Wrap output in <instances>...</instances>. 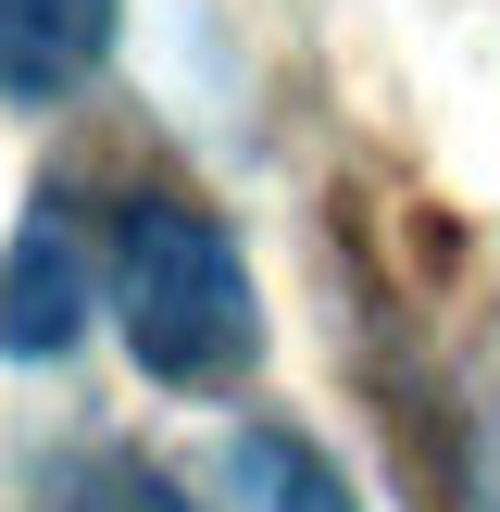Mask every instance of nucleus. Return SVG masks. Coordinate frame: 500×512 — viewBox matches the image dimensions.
Masks as SVG:
<instances>
[{
	"label": "nucleus",
	"mask_w": 500,
	"mask_h": 512,
	"mask_svg": "<svg viewBox=\"0 0 500 512\" xmlns=\"http://www.w3.org/2000/svg\"><path fill=\"white\" fill-rule=\"evenodd\" d=\"M50 512H188V500H175L150 463H125V450H88V463L50 475Z\"/></svg>",
	"instance_id": "obj_5"
},
{
	"label": "nucleus",
	"mask_w": 500,
	"mask_h": 512,
	"mask_svg": "<svg viewBox=\"0 0 500 512\" xmlns=\"http://www.w3.org/2000/svg\"><path fill=\"white\" fill-rule=\"evenodd\" d=\"M113 313H125L138 375H163V388H225L263 350V300H250L238 238L163 188L113 213Z\"/></svg>",
	"instance_id": "obj_1"
},
{
	"label": "nucleus",
	"mask_w": 500,
	"mask_h": 512,
	"mask_svg": "<svg viewBox=\"0 0 500 512\" xmlns=\"http://www.w3.org/2000/svg\"><path fill=\"white\" fill-rule=\"evenodd\" d=\"M213 488H225V512H350L338 463H325L313 438H288V425H238L225 463H213Z\"/></svg>",
	"instance_id": "obj_4"
},
{
	"label": "nucleus",
	"mask_w": 500,
	"mask_h": 512,
	"mask_svg": "<svg viewBox=\"0 0 500 512\" xmlns=\"http://www.w3.org/2000/svg\"><path fill=\"white\" fill-rule=\"evenodd\" d=\"M113 63V0H0V100H75Z\"/></svg>",
	"instance_id": "obj_3"
},
{
	"label": "nucleus",
	"mask_w": 500,
	"mask_h": 512,
	"mask_svg": "<svg viewBox=\"0 0 500 512\" xmlns=\"http://www.w3.org/2000/svg\"><path fill=\"white\" fill-rule=\"evenodd\" d=\"M88 300H100V238H88V200L38 188V200H25V238H13V263H0V350H25V363L75 350Z\"/></svg>",
	"instance_id": "obj_2"
}]
</instances>
